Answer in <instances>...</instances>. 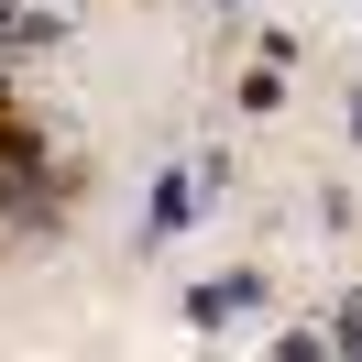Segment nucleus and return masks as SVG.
Instances as JSON below:
<instances>
[{
  "label": "nucleus",
  "instance_id": "obj_2",
  "mask_svg": "<svg viewBox=\"0 0 362 362\" xmlns=\"http://www.w3.org/2000/svg\"><path fill=\"white\" fill-rule=\"evenodd\" d=\"M242 308H264V274H252V264H242V274H209V286L187 296V318H198V329H230Z\"/></svg>",
  "mask_w": 362,
  "mask_h": 362
},
{
  "label": "nucleus",
  "instance_id": "obj_4",
  "mask_svg": "<svg viewBox=\"0 0 362 362\" xmlns=\"http://www.w3.org/2000/svg\"><path fill=\"white\" fill-rule=\"evenodd\" d=\"M220 11H242V0H220Z\"/></svg>",
  "mask_w": 362,
  "mask_h": 362
},
{
  "label": "nucleus",
  "instance_id": "obj_1",
  "mask_svg": "<svg viewBox=\"0 0 362 362\" xmlns=\"http://www.w3.org/2000/svg\"><path fill=\"white\" fill-rule=\"evenodd\" d=\"M230 187V154H198V165H165L154 187H143V252H165V242H187L198 230V209Z\"/></svg>",
  "mask_w": 362,
  "mask_h": 362
},
{
  "label": "nucleus",
  "instance_id": "obj_3",
  "mask_svg": "<svg viewBox=\"0 0 362 362\" xmlns=\"http://www.w3.org/2000/svg\"><path fill=\"white\" fill-rule=\"evenodd\" d=\"M351 132H362V99H351Z\"/></svg>",
  "mask_w": 362,
  "mask_h": 362
}]
</instances>
